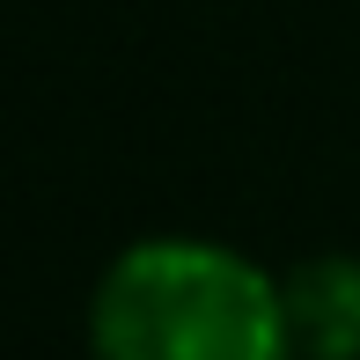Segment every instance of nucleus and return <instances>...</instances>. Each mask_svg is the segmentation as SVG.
<instances>
[{
	"label": "nucleus",
	"mask_w": 360,
	"mask_h": 360,
	"mask_svg": "<svg viewBox=\"0 0 360 360\" xmlns=\"http://www.w3.org/2000/svg\"><path fill=\"white\" fill-rule=\"evenodd\" d=\"M294 360H360V257H309L280 280Z\"/></svg>",
	"instance_id": "2"
},
{
	"label": "nucleus",
	"mask_w": 360,
	"mask_h": 360,
	"mask_svg": "<svg viewBox=\"0 0 360 360\" xmlns=\"http://www.w3.org/2000/svg\"><path fill=\"white\" fill-rule=\"evenodd\" d=\"M89 346L96 360H294L280 280L206 236H147L110 257Z\"/></svg>",
	"instance_id": "1"
}]
</instances>
